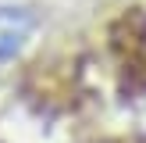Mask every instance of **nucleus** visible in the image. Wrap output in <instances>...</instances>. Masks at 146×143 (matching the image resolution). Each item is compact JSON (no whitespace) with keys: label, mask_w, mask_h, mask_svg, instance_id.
Instances as JSON below:
<instances>
[{"label":"nucleus","mask_w":146,"mask_h":143,"mask_svg":"<svg viewBox=\"0 0 146 143\" xmlns=\"http://www.w3.org/2000/svg\"><path fill=\"white\" fill-rule=\"evenodd\" d=\"M36 32V14L25 7H0V61H11L29 47Z\"/></svg>","instance_id":"1"}]
</instances>
